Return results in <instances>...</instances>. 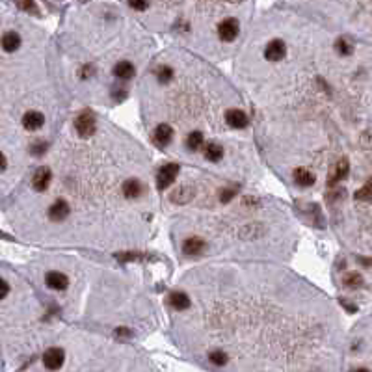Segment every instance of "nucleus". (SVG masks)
Returning a JSON list of instances; mask_svg holds the SVG:
<instances>
[{
    "label": "nucleus",
    "instance_id": "1",
    "mask_svg": "<svg viewBox=\"0 0 372 372\" xmlns=\"http://www.w3.org/2000/svg\"><path fill=\"white\" fill-rule=\"evenodd\" d=\"M75 129L76 132H78V136H82V138H90V136H93V132H95V129H97V121H95V116H93L92 112H82L78 118L75 119Z\"/></svg>",
    "mask_w": 372,
    "mask_h": 372
},
{
    "label": "nucleus",
    "instance_id": "2",
    "mask_svg": "<svg viewBox=\"0 0 372 372\" xmlns=\"http://www.w3.org/2000/svg\"><path fill=\"white\" fill-rule=\"evenodd\" d=\"M177 175H179V164H175V162L164 164L157 173V188L166 190L177 179Z\"/></svg>",
    "mask_w": 372,
    "mask_h": 372
},
{
    "label": "nucleus",
    "instance_id": "3",
    "mask_svg": "<svg viewBox=\"0 0 372 372\" xmlns=\"http://www.w3.org/2000/svg\"><path fill=\"white\" fill-rule=\"evenodd\" d=\"M348 171H350V162H348V158H339V160H337L333 164L331 171H329L328 184H329V186H335V184H339L340 181H345V179H346Z\"/></svg>",
    "mask_w": 372,
    "mask_h": 372
},
{
    "label": "nucleus",
    "instance_id": "4",
    "mask_svg": "<svg viewBox=\"0 0 372 372\" xmlns=\"http://www.w3.org/2000/svg\"><path fill=\"white\" fill-rule=\"evenodd\" d=\"M238 30H240V24H238L237 19H225V21L220 22V26H218V36H220L221 41H235L238 36Z\"/></svg>",
    "mask_w": 372,
    "mask_h": 372
},
{
    "label": "nucleus",
    "instance_id": "5",
    "mask_svg": "<svg viewBox=\"0 0 372 372\" xmlns=\"http://www.w3.org/2000/svg\"><path fill=\"white\" fill-rule=\"evenodd\" d=\"M171 140H173V129L166 123L158 125L157 129H155V132H153V144L158 149H164L166 146H169Z\"/></svg>",
    "mask_w": 372,
    "mask_h": 372
},
{
    "label": "nucleus",
    "instance_id": "6",
    "mask_svg": "<svg viewBox=\"0 0 372 372\" xmlns=\"http://www.w3.org/2000/svg\"><path fill=\"white\" fill-rule=\"evenodd\" d=\"M64 359H65V354L62 348H49V350L43 354V365L49 370H56L64 365Z\"/></svg>",
    "mask_w": 372,
    "mask_h": 372
},
{
    "label": "nucleus",
    "instance_id": "7",
    "mask_svg": "<svg viewBox=\"0 0 372 372\" xmlns=\"http://www.w3.org/2000/svg\"><path fill=\"white\" fill-rule=\"evenodd\" d=\"M287 54V47L281 39H272L265 49V58L270 60V62H279V60L285 58Z\"/></svg>",
    "mask_w": 372,
    "mask_h": 372
},
{
    "label": "nucleus",
    "instance_id": "8",
    "mask_svg": "<svg viewBox=\"0 0 372 372\" xmlns=\"http://www.w3.org/2000/svg\"><path fill=\"white\" fill-rule=\"evenodd\" d=\"M205 248H207V244L203 238L190 237V238H186L183 244V253L188 255V257H199V255L205 251Z\"/></svg>",
    "mask_w": 372,
    "mask_h": 372
},
{
    "label": "nucleus",
    "instance_id": "9",
    "mask_svg": "<svg viewBox=\"0 0 372 372\" xmlns=\"http://www.w3.org/2000/svg\"><path fill=\"white\" fill-rule=\"evenodd\" d=\"M50 181H52V173H50L49 167H39L38 171L34 173L32 177V186L36 192H45V190L49 188Z\"/></svg>",
    "mask_w": 372,
    "mask_h": 372
},
{
    "label": "nucleus",
    "instance_id": "10",
    "mask_svg": "<svg viewBox=\"0 0 372 372\" xmlns=\"http://www.w3.org/2000/svg\"><path fill=\"white\" fill-rule=\"evenodd\" d=\"M225 121L229 127L233 129H246L248 127V116L242 112V110H237V108H233V110H227L225 112Z\"/></svg>",
    "mask_w": 372,
    "mask_h": 372
},
{
    "label": "nucleus",
    "instance_id": "11",
    "mask_svg": "<svg viewBox=\"0 0 372 372\" xmlns=\"http://www.w3.org/2000/svg\"><path fill=\"white\" fill-rule=\"evenodd\" d=\"M69 212H71L69 203L64 199H58V201H54L52 207L49 209V218L52 221H64L65 218L69 216Z\"/></svg>",
    "mask_w": 372,
    "mask_h": 372
},
{
    "label": "nucleus",
    "instance_id": "12",
    "mask_svg": "<svg viewBox=\"0 0 372 372\" xmlns=\"http://www.w3.org/2000/svg\"><path fill=\"white\" fill-rule=\"evenodd\" d=\"M45 283H47V287L52 289V291H65V289L69 287L67 275L62 274V272H49L47 277H45Z\"/></svg>",
    "mask_w": 372,
    "mask_h": 372
},
{
    "label": "nucleus",
    "instance_id": "13",
    "mask_svg": "<svg viewBox=\"0 0 372 372\" xmlns=\"http://www.w3.org/2000/svg\"><path fill=\"white\" fill-rule=\"evenodd\" d=\"M45 123V118L41 112H36V110H30L22 116V127L26 130H38L41 129Z\"/></svg>",
    "mask_w": 372,
    "mask_h": 372
},
{
    "label": "nucleus",
    "instance_id": "14",
    "mask_svg": "<svg viewBox=\"0 0 372 372\" xmlns=\"http://www.w3.org/2000/svg\"><path fill=\"white\" fill-rule=\"evenodd\" d=\"M136 75L134 65L130 62H118L113 65V76H118L119 80H130Z\"/></svg>",
    "mask_w": 372,
    "mask_h": 372
},
{
    "label": "nucleus",
    "instance_id": "15",
    "mask_svg": "<svg viewBox=\"0 0 372 372\" xmlns=\"http://www.w3.org/2000/svg\"><path fill=\"white\" fill-rule=\"evenodd\" d=\"M123 194L129 199H136V197H140L144 194V184L138 179H129V181L123 183Z\"/></svg>",
    "mask_w": 372,
    "mask_h": 372
},
{
    "label": "nucleus",
    "instance_id": "16",
    "mask_svg": "<svg viewBox=\"0 0 372 372\" xmlns=\"http://www.w3.org/2000/svg\"><path fill=\"white\" fill-rule=\"evenodd\" d=\"M294 181H296L298 186H303V188H307V186H313L314 184V173H311L309 169L305 167H298L294 169Z\"/></svg>",
    "mask_w": 372,
    "mask_h": 372
},
{
    "label": "nucleus",
    "instance_id": "17",
    "mask_svg": "<svg viewBox=\"0 0 372 372\" xmlns=\"http://www.w3.org/2000/svg\"><path fill=\"white\" fill-rule=\"evenodd\" d=\"M2 47H4L6 52H15V50L21 47V36L17 32L4 34V38H2Z\"/></svg>",
    "mask_w": 372,
    "mask_h": 372
},
{
    "label": "nucleus",
    "instance_id": "18",
    "mask_svg": "<svg viewBox=\"0 0 372 372\" xmlns=\"http://www.w3.org/2000/svg\"><path fill=\"white\" fill-rule=\"evenodd\" d=\"M169 303L175 311H184L190 307V298L184 292H171L169 294Z\"/></svg>",
    "mask_w": 372,
    "mask_h": 372
},
{
    "label": "nucleus",
    "instance_id": "19",
    "mask_svg": "<svg viewBox=\"0 0 372 372\" xmlns=\"http://www.w3.org/2000/svg\"><path fill=\"white\" fill-rule=\"evenodd\" d=\"M342 285L346 287V289H361L363 285H365V279H363V275L359 274V272H350V274H346L345 277H342Z\"/></svg>",
    "mask_w": 372,
    "mask_h": 372
},
{
    "label": "nucleus",
    "instance_id": "20",
    "mask_svg": "<svg viewBox=\"0 0 372 372\" xmlns=\"http://www.w3.org/2000/svg\"><path fill=\"white\" fill-rule=\"evenodd\" d=\"M335 50L340 56H350L354 52V43H352L350 38H339L335 41Z\"/></svg>",
    "mask_w": 372,
    "mask_h": 372
},
{
    "label": "nucleus",
    "instance_id": "21",
    "mask_svg": "<svg viewBox=\"0 0 372 372\" xmlns=\"http://www.w3.org/2000/svg\"><path fill=\"white\" fill-rule=\"evenodd\" d=\"M223 157V149L218 144H207L205 146V158L211 162H220Z\"/></svg>",
    "mask_w": 372,
    "mask_h": 372
},
{
    "label": "nucleus",
    "instance_id": "22",
    "mask_svg": "<svg viewBox=\"0 0 372 372\" xmlns=\"http://www.w3.org/2000/svg\"><path fill=\"white\" fill-rule=\"evenodd\" d=\"M192 188H188V186H181V188H177L175 192L171 194V201L173 203H188L190 199H192Z\"/></svg>",
    "mask_w": 372,
    "mask_h": 372
},
{
    "label": "nucleus",
    "instance_id": "23",
    "mask_svg": "<svg viewBox=\"0 0 372 372\" xmlns=\"http://www.w3.org/2000/svg\"><path fill=\"white\" fill-rule=\"evenodd\" d=\"M203 134H201L199 130H194V132H190L188 138H186V147H188L190 151H197L201 146H203Z\"/></svg>",
    "mask_w": 372,
    "mask_h": 372
},
{
    "label": "nucleus",
    "instance_id": "24",
    "mask_svg": "<svg viewBox=\"0 0 372 372\" xmlns=\"http://www.w3.org/2000/svg\"><path fill=\"white\" fill-rule=\"evenodd\" d=\"M13 2H15V6L21 11H26V13H32V15H38L39 13L36 0H13Z\"/></svg>",
    "mask_w": 372,
    "mask_h": 372
},
{
    "label": "nucleus",
    "instance_id": "25",
    "mask_svg": "<svg viewBox=\"0 0 372 372\" xmlns=\"http://www.w3.org/2000/svg\"><path fill=\"white\" fill-rule=\"evenodd\" d=\"M356 199H359V201H372V177L368 179L367 183L363 184L361 188L356 192Z\"/></svg>",
    "mask_w": 372,
    "mask_h": 372
},
{
    "label": "nucleus",
    "instance_id": "26",
    "mask_svg": "<svg viewBox=\"0 0 372 372\" xmlns=\"http://www.w3.org/2000/svg\"><path fill=\"white\" fill-rule=\"evenodd\" d=\"M146 257L140 251H121V253H116V259L121 261V263H132V261H141Z\"/></svg>",
    "mask_w": 372,
    "mask_h": 372
},
{
    "label": "nucleus",
    "instance_id": "27",
    "mask_svg": "<svg viewBox=\"0 0 372 372\" xmlns=\"http://www.w3.org/2000/svg\"><path fill=\"white\" fill-rule=\"evenodd\" d=\"M157 78L160 84H167V82L173 80V69L167 67V65H160L157 69Z\"/></svg>",
    "mask_w": 372,
    "mask_h": 372
},
{
    "label": "nucleus",
    "instance_id": "28",
    "mask_svg": "<svg viewBox=\"0 0 372 372\" xmlns=\"http://www.w3.org/2000/svg\"><path fill=\"white\" fill-rule=\"evenodd\" d=\"M209 359H211V363H214V365H225L227 354L225 352H221V350H214V352H211Z\"/></svg>",
    "mask_w": 372,
    "mask_h": 372
},
{
    "label": "nucleus",
    "instance_id": "29",
    "mask_svg": "<svg viewBox=\"0 0 372 372\" xmlns=\"http://www.w3.org/2000/svg\"><path fill=\"white\" fill-rule=\"evenodd\" d=\"M47 147H49L47 141H38V144H34V146L30 147V151H32L34 157H41V155L47 151Z\"/></svg>",
    "mask_w": 372,
    "mask_h": 372
},
{
    "label": "nucleus",
    "instance_id": "30",
    "mask_svg": "<svg viewBox=\"0 0 372 372\" xmlns=\"http://www.w3.org/2000/svg\"><path fill=\"white\" fill-rule=\"evenodd\" d=\"M237 195V188H223L220 192V201L221 203H229Z\"/></svg>",
    "mask_w": 372,
    "mask_h": 372
},
{
    "label": "nucleus",
    "instance_id": "31",
    "mask_svg": "<svg viewBox=\"0 0 372 372\" xmlns=\"http://www.w3.org/2000/svg\"><path fill=\"white\" fill-rule=\"evenodd\" d=\"M129 6L136 11H144L149 6V0H129Z\"/></svg>",
    "mask_w": 372,
    "mask_h": 372
},
{
    "label": "nucleus",
    "instance_id": "32",
    "mask_svg": "<svg viewBox=\"0 0 372 372\" xmlns=\"http://www.w3.org/2000/svg\"><path fill=\"white\" fill-rule=\"evenodd\" d=\"M116 337H121V339H129L132 337V331L129 328H118L116 329Z\"/></svg>",
    "mask_w": 372,
    "mask_h": 372
},
{
    "label": "nucleus",
    "instance_id": "33",
    "mask_svg": "<svg viewBox=\"0 0 372 372\" xmlns=\"http://www.w3.org/2000/svg\"><path fill=\"white\" fill-rule=\"evenodd\" d=\"M361 144L365 147H370L372 146V130H365L361 136Z\"/></svg>",
    "mask_w": 372,
    "mask_h": 372
},
{
    "label": "nucleus",
    "instance_id": "34",
    "mask_svg": "<svg viewBox=\"0 0 372 372\" xmlns=\"http://www.w3.org/2000/svg\"><path fill=\"white\" fill-rule=\"evenodd\" d=\"M0 289H2V292H0V298H2V300H6L8 292H10V285H8V281H6V279L0 281Z\"/></svg>",
    "mask_w": 372,
    "mask_h": 372
},
{
    "label": "nucleus",
    "instance_id": "35",
    "mask_svg": "<svg viewBox=\"0 0 372 372\" xmlns=\"http://www.w3.org/2000/svg\"><path fill=\"white\" fill-rule=\"evenodd\" d=\"M340 303H342V305H345V307L346 309H348V311H350V313H354V311H356V305H352V303H348V302H346V300H345V298H340Z\"/></svg>",
    "mask_w": 372,
    "mask_h": 372
},
{
    "label": "nucleus",
    "instance_id": "36",
    "mask_svg": "<svg viewBox=\"0 0 372 372\" xmlns=\"http://www.w3.org/2000/svg\"><path fill=\"white\" fill-rule=\"evenodd\" d=\"M359 263L365 266H372V259H365V257H359Z\"/></svg>",
    "mask_w": 372,
    "mask_h": 372
},
{
    "label": "nucleus",
    "instance_id": "37",
    "mask_svg": "<svg viewBox=\"0 0 372 372\" xmlns=\"http://www.w3.org/2000/svg\"><path fill=\"white\" fill-rule=\"evenodd\" d=\"M6 167H8V160H6V157L2 155V171H6Z\"/></svg>",
    "mask_w": 372,
    "mask_h": 372
}]
</instances>
